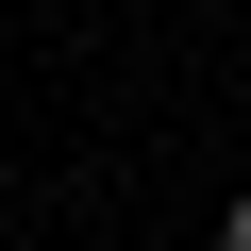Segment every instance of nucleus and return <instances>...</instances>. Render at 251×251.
Segmentation results:
<instances>
[{
    "label": "nucleus",
    "instance_id": "1",
    "mask_svg": "<svg viewBox=\"0 0 251 251\" xmlns=\"http://www.w3.org/2000/svg\"><path fill=\"white\" fill-rule=\"evenodd\" d=\"M218 251H251V201H234V218H218Z\"/></svg>",
    "mask_w": 251,
    "mask_h": 251
}]
</instances>
